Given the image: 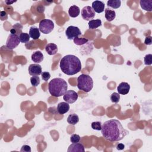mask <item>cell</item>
<instances>
[{"label": "cell", "mask_w": 152, "mask_h": 152, "mask_svg": "<svg viewBox=\"0 0 152 152\" xmlns=\"http://www.w3.org/2000/svg\"><path fill=\"white\" fill-rule=\"evenodd\" d=\"M45 50L46 51V52L49 55H55L57 52H58V47L57 45L50 43H48L46 47H45Z\"/></svg>", "instance_id": "obj_16"}, {"label": "cell", "mask_w": 152, "mask_h": 152, "mask_svg": "<svg viewBox=\"0 0 152 152\" xmlns=\"http://www.w3.org/2000/svg\"><path fill=\"white\" fill-rule=\"evenodd\" d=\"M110 100H111L112 102L117 103L118 102H119V101L120 100V95L119 94V93L114 92L110 96Z\"/></svg>", "instance_id": "obj_28"}, {"label": "cell", "mask_w": 152, "mask_h": 152, "mask_svg": "<svg viewBox=\"0 0 152 152\" xmlns=\"http://www.w3.org/2000/svg\"><path fill=\"white\" fill-rule=\"evenodd\" d=\"M65 34L69 40H72L75 39V37H78L81 34V32L80 30V28L77 27L70 26H69L66 31H65Z\"/></svg>", "instance_id": "obj_6"}, {"label": "cell", "mask_w": 152, "mask_h": 152, "mask_svg": "<svg viewBox=\"0 0 152 152\" xmlns=\"http://www.w3.org/2000/svg\"><path fill=\"white\" fill-rule=\"evenodd\" d=\"M140 4L141 7L145 11H152V1H144L141 0L140 1Z\"/></svg>", "instance_id": "obj_18"}, {"label": "cell", "mask_w": 152, "mask_h": 152, "mask_svg": "<svg viewBox=\"0 0 152 152\" xmlns=\"http://www.w3.org/2000/svg\"><path fill=\"white\" fill-rule=\"evenodd\" d=\"M37 11L39 12H43L44 11H45V7H43V6H39L37 8Z\"/></svg>", "instance_id": "obj_37"}, {"label": "cell", "mask_w": 152, "mask_h": 152, "mask_svg": "<svg viewBox=\"0 0 152 152\" xmlns=\"http://www.w3.org/2000/svg\"><path fill=\"white\" fill-rule=\"evenodd\" d=\"M116 12L114 10L110 8L105 9V18L108 21H112L115 18Z\"/></svg>", "instance_id": "obj_21"}, {"label": "cell", "mask_w": 152, "mask_h": 152, "mask_svg": "<svg viewBox=\"0 0 152 152\" xmlns=\"http://www.w3.org/2000/svg\"><path fill=\"white\" fill-rule=\"evenodd\" d=\"M63 99L68 103H73L77 100L78 94L74 90H68L64 94Z\"/></svg>", "instance_id": "obj_9"}, {"label": "cell", "mask_w": 152, "mask_h": 152, "mask_svg": "<svg viewBox=\"0 0 152 152\" xmlns=\"http://www.w3.org/2000/svg\"><path fill=\"white\" fill-rule=\"evenodd\" d=\"M23 27L20 23H16L12 26V28L10 30V33L11 34L19 36L21 33H23Z\"/></svg>", "instance_id": "obj_17"}, {"label": "cell", "mask_w": 152, "mask_h": 152, "mask_svg": "<svg viewBox=\"0 0 152 152\" xmlns=\"http://www.w3.org/2000/svg\"><path fill=\"white\" fill-rule=\"evenodd\" d=\"M30 82L33 87H37L40 84V80L39 76H33L30 78Z\"/></svg>", "instance_id": "obj_27"}, {"label": "cell", "mask_w": 152, "mask_h": 152, "mask_svg": "<svg viewBox=\"0 0 152 152\" xmlns=\"http://www.w3.org/2000/svg\"><path fill=\"white\" fill-rule=\"evenodd\" d=\"M130 90V86L128 83L126 82H122L117 87V90L119 94L125 95L128 93Z\"/></svg>", "instance_id": "obj_13"}, {"label": "cell", "mask_w": 152, "mask_h": 152, "mask_svg": "<svg viewBox=\"0 0 152 152\" xmlns=\"http://www.w3.org/2000/svg\"><path fill=\"white\" fill-rule=\"evenodd\" d=\"M5 2L8 5H10V4H12V3H14V2H16V1H5Z\"/></svg>", "instance_id": "obj_38"}, {"label": "cell", "mask_w": 152, "mask_h": 152, "mask_svg": "<svg viewBox=\"0 0 152 152\" xmlns=\"http://www.w3.org/2000/svg\"><path fill=\"white\" fill-rule=\"evenodd\" d=\"M91 128L94 130L100 131L102 129V124L100 122L96 121L91 123Z\"/></svg>", "instance_id": "obj_30"}, {"label": "cell", "mask_w": 152, "mask_h": 152, "mask_svg": "<svg viewBox=\"0 0 152 152\" xmlns=\"http://www.w3.org/2000/svg\"><path fill=\"white\" fill-rule=\"evenodd\" d=\"M102 25V21L100 19L91 20L88 22V27L90 29H95Z\"/></svg>", "instance_id": "obj_23"}, {"label": "cell", "mask_w": 152, "mask_h": 152, "mask_svg": "<svg viewBox=\"0 0 152 152\" xmlns=\"http://www.w3.org/2000/svg\"><path fill=\"white\" fill-rule=\"evenodd\" d=\"M1 20H7L8 18V15L6 13V12L5 11H1Z\"/></svg>", "instance_id": "obj_35"}, {"label": "cell", "mask_w": 152, "mask_h": 152, "mask_svg": "<svg viewBox=\"0 0 152 152\" xmlns=\"http://www.w3.org/2000/svg\"><path fill=\"white\" fill-rule=\"evenodd\" d=\"M29 35L33 40L38 39L40 36L39 28L36 26H31L29 30Z\"/></svg>", "instance_id": "obj_15"}, {"label": "cell", "mask_w": 152, "mask_h": 152, "mask_svg": "<svg viewBox=\"0 0 152 152\" xmlns=\"http://www.w3.org/2000/svg\"><path fill=\"white\" fill-rule=\"evenodd\" d=\"M68 152H84V147L81 143L76 142V143H72L71 144L68 148Z\"/></svg>", "instance_id": "obj_12"}, {"label": "cell", "mask_w": 152, "mask_h": 152, "mask_svg": "<svg viewBox=\"0 0 152 152\" xmlns=\"http://www.w3.org/2000/svg\"><path fill=\"white\" fill-rule=\"evenodd\" d=\"M20 151L22 152H31V148L29 145H24L22 146Z\"/></svg>", "instance_id": "obj_33"}, {"label": "cell", "mask_w": 152, "mask_h": 152, "mask_svg": "<svg viewBox=\"0 0 152 152\" xmlns=\"http://www.w3.org/2000/svg\"><path fill=\"white\" fill-rule=\"evenodd\" d=\"M69 105L66 102H61L57 106V110L59 114H65L68 112Z\"/></svg>", "instance_id": "obj_14"}, {"label": "cell", "mask_w": 152, "mask_h": 152, "mask_svg": "<svg viewBox=\"0 0 152 152\" xmlns=\"http://www.w3.org/2000/svg\"><path fill=\"white\" fill-rule=\"evenodd\" d=\"M101 132L107 141L114 142L122 140L129 132L124 128L121 123L116 119H110L102 125Z\"/></svg>", "instance_id": "obj_1"}, {"label": "cell", "mask_w": 152, "mask_h": 152, "mask_svg": "<svg viewBox=\"0 0 152 152\" xmlns=\"http://www.w3.org/2000/svg\"><path fill=\"white\" fill-rule=\"evenodd\" d=\"M92 8L97 13H101L104 10V3L100 1H94L92 2Z\"/></svg>", "instance_id": "obj_11"}, {"label": "cell", "mask_w": 152, "mask_h": 152, "mask_svg": "<svg viewBox=\"0 0 152 152\" xmlns=\"http://www.w3.org/2000/svg\"><path fill=\"white\" fill-rule=\"evenodd\" d=\"M144 64L146 65H150L152 64V55L151 54H147L146 55L144 58Z\"/></svg>", "instance_id": "obj_29"}, {"label": "cell", "mask_w": 152, "mask_h": 152, "mask_svg": "<svg viewBox=\"0 0 152 152\" xmlns=\"http://www.w3.org/2000/svg\"><path fill=\"white\" fill-rule=\"evenodd\" d=\"M41 75H42V79H43L44 81H48V80L50 78V73H49V72H46V71L42 72V74H41Z\"/></svg>", "instance_id": "obj_32"}, {"label": "cell", "mask_w": 152, "mask_h": 152, "mask_svg": "<svg viewBox=\"0 0 152 152\" xmlns=\"http://www.w3.org/2000/svg\"><path fill=\"white\" fill-rule=\"evenodd\" d=\"M79 121V117L77 114L72 113L70 114L67 118V122L70 125H74L77 124Z\"/></svg>", "instance_id": "obj_22"}, {"label": "cell", "mask_w": 152, "mask_h": 152, "mask_svg": "<svg viewBox=\"0 0 152 152\" xmlns=\"http://www.w3.org/2000/svg\"><path fill=\"white\" fill-rule=\"evenodd\" d=\"M80 139H81V138H80V135L78 134H73L70 137V141L72 143L78 142L80 141Z\"/></svg>", "instance_id": "obj_31"}, {"label": "cell", "mask_w": 152, "mask_h": 152, "mask_svg": "<svg viewBox=\"0 0 152 152\" xmlns=\"http://www.w3.org/2000/svg\"><path fill=\"white\" fill-rule=\"evenodd\" d=\"M54 28L53 22L49 19H43L39 23V30L43 34H49Z\"/></svg>", "instance_id": "obj_5"}, {"label": "cell", "mask_w": 152, "mask_h": 152, "mask_svg": "<svg viewBox=\"0 0 152 152\" xmlns=\"http://www.w3.org/2000/svg\"><path fill=\"white\" fill-rule=\"evenodd\" d=\"M124 148H125V145H124L123 144H122V143L118 144L117 145V146H116V148H117L118 150H123Z\"/></svg>", "instance_id": "obj_36"}, {"label": "cell", "mask_w": 152, "mask_h": 152, "mask_svg": "<svg viewBox=\"0 0 152 152\" xmlns=\"http://www.w3.org/2000/svg\"><path fill=\"white\" fill-rule=\"evenodd\" d=\"M50 94L56 97L64 96L68 88L67 83L61 78L52 79L48 85Z\"/></svg>", "instance_id": "obj_3"}, {"label": "cell", "mask_w": 152, "mask_h": 152, "mask_svg": "<svg viewBox=\"0 0 152 152\" xmlns=\"http://www.w3.org/2000/svg\"><path fill=\"white\" fill-rule=\"evenodd\" d=\"M152 42V38L151 36H149L145 37V41H144V43L147 45H150L151 44Z\"/></svg>", "instance_id": "obj_34"}, {"label": "cell", "mask_w": 152, "mask_h": 152, "mask_svg": "<svg viewBox=\"0 0 152 152\" xmlns=\"http://www.w3.org/2000/svg\"><path fill=\"white\" fill-rule=\"evenodd\" d=\"M20 42V41L19 40L18 36L10 34L8 36L6 42V48L10 49H13L19 45Z\"/></svg>", "instance_id": "obj_8"}, {"label": "cell", "mask_w": 152, "mask_h": 152, "mask_svg": "<svg viewBox=\"0 0 152 152\" xmlns=\"http://www.w3.org/2000/svg\"><path fill=\"white\" fill-rule=\"evenodd\" d=\"M121 2L120 0H109L107 2V5L114 9H117L120 7Z\"/></svg>", "instance_id": "obj_24"}, {"label": "cell", "mask_w": 152, "mask_h": 152, "mask_svg": "<svg viewBox=\"0 0 152 152\" xmlns=\"http://www.w3.org/2000/svg\"><path fill=\"white\" fill-rule=\"evenodd\" d=\"M81 16L83 18L87 21L93 20L95 16V12L90 6H86L81 10Z\"/></svg>", "instance_id": "obj_7"}, {"label": "cell", "mask_w": 152, "mask_h": 152, "mask_svg": "<svg viewBox=\"0 0 152 152\" xmlns=\"http://www.w3.org/2000/svg\"><path fill=\"white\" fill-rule=\"evenodd\" d=\"M31 60L35 63H40L43 60V55L40 51H36L31 55Z\"/></svg>", "instance_id": "obj_19"}, {"label": "cell", "mask_w": 152, "mask_h": 152, "mask_svg": "<svg viewBox=\"0 0 152 152\" xmlns=\"http://www.w3.org/2000/svg\"><path fill=\"white\" fill-rule=\"evenodd\" d=\"M88 40L86 38H80L78 37L74 39V42L77 45H82L87 43Z\"/></svg>", "instance_id": "obj_26"}, {"label": "cell", "mask_w": 152, "mask_h": 152, "mask_svg": "<svg viewBox=\"0 0 152 152\" xmlns=\"http://www.w3.org/2000/svg\"><path fill=\"white\" fill-rule=\"evenodd\" d=\"M93 87V79L88 75L81 74L77 78V87L79 90L88 93L91 90Z\"/></svg>", "instance_id": "obj_4"}, {"label": "cell", "mask_w": 152, "mask_h": 152, "mask_svg": "<svg viewBox=\"0 0 152 152\" xmlns=\"http://www.w3.org/2000/svg\"><path fill=\"white\" fill-rule=\"evenodd\" d=\"M18 38L20 41L21 43H27L29 41L30 36L29 35V34L27 33H21L19 36H18Z\"/></svg>", "instance_id": "obj_25"}, {"label": "cell", "mask_w": 152, "mask_h": 152, "mask_svg": "<svg viewBox=\"0 0 152 152\" xmlns=\"http://www.w3.org/2000/svg\"><path fill=\"white\" fill-rule=\"evenodd\" d=\"M29 74L32 76H39L42 74V66L37 64H30L28 69Z\"/></svg>", "instance_id": "obj_10"}, {"label": "cell", "mask_w": 152, "mask_h": 152, "mask_svg": "<svg viewBox=\"0 0 152 152\" xmlns=\"http://www.w3.org/2000/svg\"><path fill=\"white\" fill-rule=\"evenodd\" d=\"M80 12V8L76 5H72L68 10V14L71 17L75 18L79 15Z\"/></svg>", "instance_id": "obj_20"}, {"label": "cell", "mask_w": 152, "mask_h": 152, "mask_svg": "<svg viewBox=\"0 0 152 152\" xmlns=\"http://www.w3.org/2000/svg\"><path fill=\"white\" fill-rule=\"evenodd\" d=\"M61 71L68 75H73L81 69V63L78 57L73 55H67L60 61Z\"/></svg>", "instance_id": "obj_2"}]
</instances>
